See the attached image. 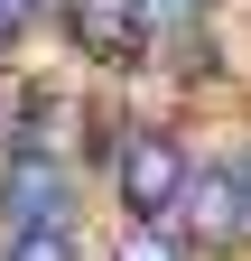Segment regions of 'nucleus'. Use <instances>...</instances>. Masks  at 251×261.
<instances>
[{"instance_id":"f257e3e1","label":"nucleus","mask_w":251,"mask_h":261,"mask_svg":"<svg viewBox=\"0 0 251 261\" xmlns=\"http://www.w3.org/2000/svg\"><path fill=\"white\" fill-rule=\"evenodd\" d=\"M177 187H186L177 130H131V140H121V205H131L140 224H159V215L177 205Z\"/></svg>"},{"instance_id":"f03ea898","label":"nucleus","mask_w":251,"mask_h":261,"mask_svg":"<svg viewBox=\"0 0 251 261\" xmlns=\"http://www.w3.org/2000/svg\"><path fill=\"white\" fill-rule=\"evenodd\" d=\"M168 215H186V233H196L205 252L251 243V196H242V168H214V177L186 168V187H177V205H168Z\"/></svg>"},{"instance_id":"423d86ee","label":"nucleus","mask_w":251,"mask_h":261,"mask_svg":"<svg viewBox=\"0 0 251 261\" xmlns=\"http://www.w3.org/2000/svg\"><path fill=\"white\" fill-rule=\"evenodd\" d=\"M121 261H186V243H177V233H149V224H140V233L121 243Z\"/></svg>"},{"instance_id":"7ed1b4c3","label":"nucleus","mask_w":251,"mask_h":261,"mask_svg":"<svg viewBox=\"0 0 251 261\" xmlns=\"http://www.w3.org/2000/svg\"><path fill=\"white\" fill-rule=\"evenodd\" d=\"M66 196H75V177L56 168V159H38V149H19L10 168H0V205H10V224H66Z\"/></svg>"},{"instance_id":"20e7f679","label":"nucleus","mask_w":251,"mask_h":261,"mask_svg":"<svg viewBox=\"0 0 251 261\" xmlns=\"http://www.w3.org/2000/svg\"><path fill=\"white\" fill-rule=\"evenodd\" d=\"M75 47L103 56V65H140V56H149L140 0H75Z\"/></svg>"},{"instance_id":"0eeeda50","label":"nucleus","mask_w":251,"mask_h":261,"mask_svg":"<svg viewBox=\"0 0 251 261\" xmlns=\"http://www.w3.org/2000/svg\"><path fill=\"white\" fill-rule=\"evenodd\" d=\"M242 196H251V159H242Z\"/></svg>"},{"instance_id":"39448f33","label":"nucleus","mask_w":251,"mask_h":261,"mask_svg":"<svg viewBox=\"0 0 251 261\" xmlns=\"http://www.w3.org/2000/svg\"><path fill=\"white\" fill-rule=\"evenodd\" d=\"M0 261H84V252H75V224H10Z\"/></svg>"}]
</instances>
